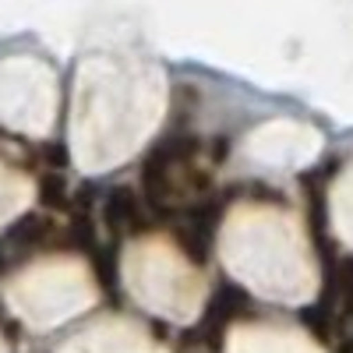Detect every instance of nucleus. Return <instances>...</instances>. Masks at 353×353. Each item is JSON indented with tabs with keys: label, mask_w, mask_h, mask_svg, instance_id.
<instances>
[{
	"label": "nucleus",
	"mask_w": 353,
	"mask_h": 353,
	"mask_svg": "<svg viewBox=\"0 0 353 353\" xmlns=\"http://www.w3.org/2000/svg\"><path fill=\"white\" fill-rule=\"evenodd\" d=\"M61 353H166L163 346L152 343V336L131 325V321H96L85 332H78L74 339H68L61 346Z\"/></svg>",
	"instance_id": "0eeeda50"
},
{
	"label": "nucleus",
	"mask_w": 353,
	"mask_h": 353,
	"mask_svg": "<svg viewBox=\"0 0 353 353\" xmlns=\"http://www.w3.org/2000/svg\"><path fill=\"white\" fill-rule=\"evenodd\" d=\"M244 152L261 166L301 170L321 152V134L297 121H269L248 134Z\"/></svg>",
	"instance_id": "423d86ee"
},
{
	"label": "nucleus",
	"mask_w": 353,
	"mask_h": 353,
	"mask_svg": "<svg viewBox=\"0 0 353 353\" xmlns=\"http://www.w3.org/2000/svg\"><path fill=\"white\" fill-rule=\"evenodd\" d=\"M124 286L166 321H194L205 304V279L166 241H138L124 251Z\"/></svg>",
	"instance_id": "7ed1b4c3"
},
{
	"label": "nucleus",
	"mask_w": 353,
	"mask_h": 353,
	"mask_svg": "<svg viewBox=\"0 0 353 353\" xmlns=\"http://www.w3.org/2000/svg\"><path fill=\"white\" fill-rule=\"evenodd\" d=\"M219 251L226 269L265 301L304 304L318 290V269L304 233L297 219L279 209H237L223 226Z\"/></svg>",
	"instance_id": "f03ea898"
},
{
	"label": "nucleus",
	"mask_w": 353,
	"mask_h": 353,
	"mask_svg": "<svg viewBox=\"0 0 353 353\" xmlns=\"http://www.w3.org/2000/svg\"><path fill=\"white\" fill-rule=\"evenodd\" d=\"M166 78L141 57H92L78 71L71 152L85 173H103L131 159L159 128Z\"/></svg>",
	"instance_id": "f257e3e1"
},
{
	"label": "nucleus",
	"mask_w": 353,
	"mask_h": 353,
	"mask_svg": "<svg viewBox=\"0 0 353 353\" xmlns=\"http://www.w3.org/2000/svg\"><path fill=\"white\" fill-rule=\"evenodd\" d=\"M226 353H321L297 329H269V325H244L233 329Z\"/></svg>",
	"instance_id": "6e6552de"
},
{
	"label": "nucleus",
	"mask_w": 353,
	"mask_h": 353,
	"mask_svg": "<svg viewBox=\"0 0 353 353\" xmlns=\"http://www.w3.org/2000/svg\"><path fill=\"white\" fill-rule=\"evenodd\" d=\"M0 353H8V350H4V339H0Z\"/></svg>",
	"instance_id": "9b49d317"
},
{
	"label": "nucleus",
	"mask_w": 353,
	"mask_h": 353,
	"mask_svg": "<svg viewBox=\"0 0 353 353\" xmlns=\"http://www.w3.org/2000/svg\"><path fill=\"white\" fill-rule=\"evenodd\" d=\"M332 226L353 248V170H346L332 188Z\"/></svg>",
	"instance_id": "9d476101"
},
{
	"label": "nucleus",
	"mask_w": 353,
	"mask_h": 353,
	"mask_svg": "<svg viewBox=\"0 0 353 353\" xmlns=\"http://www.w3.org/2000/svg\"><path fill=\"white\" fill-rule=\"evenodd\" d=\"M28 201H32V184L11 166L0 163V226L11 223L18 212H25Z\"/></svg>",
	"instance_id": "1a4fd4ad"
},
{
	"label": "nucleus",
	"mask_w": 353,
	"mask_h": 353,
	"mask_svg": "<svg viewBox=\"0 0 353 353\" xmlns=\"http://www.w3.org/2000/svg\"><path fill=\"white\" fill-rule=\"evenodd\" d=\"M96 301V283L81 261L50 258L18 272L8 283V304L18 318L36 329H50L81 314Z\"/></svg>",
	"instance_id": "20e7f679"
},
{
	"label": "nucleus",
	"mask_w": 353,
	"mask_h": 353,
	"mask_svg": "<svg viewBox=\"0 0 353 353\" xmlns=\"http://www.w3.org/2000/svg\"><path fill=\"white\" fill-rule=\"evenodd\" d=\"M57 113V78L36 57L0 64V124L25 134H46Z\"/></svg>",
	"instance_id": "39448f33"
}]
</instances>
